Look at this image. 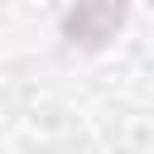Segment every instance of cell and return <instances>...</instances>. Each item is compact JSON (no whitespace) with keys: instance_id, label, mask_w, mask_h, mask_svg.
Masks as SVG:
<instances>
[{"instance_id":"6da1fadb","label":"cell","mask_w":154,"mask_h":154,"mask_svg":"<svg viewBox=\"0 0 154 154\" xmlns=\"http://www.w3.org/2000/svg\"><path fill=\"white\" fill-rule=\"evenodd\" d=\"M125 19V0H77V10L67 14V38L82 48H101L106 38H116Z\"/></svg>"}]
</instances>
